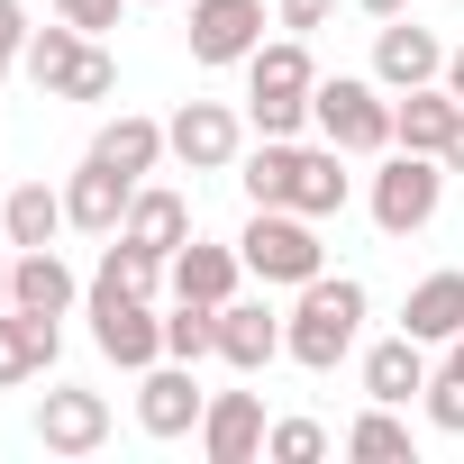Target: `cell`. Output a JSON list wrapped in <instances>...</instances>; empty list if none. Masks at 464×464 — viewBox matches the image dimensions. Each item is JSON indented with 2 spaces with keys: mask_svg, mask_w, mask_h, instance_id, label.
I'll return each mask as SVG.
<instances>
[{
  "mask_svg": "<svg viewBox=\"0 0 464 464\" xmlns=\"http://www.w3.org/2000/svg\"><path fill=\"white\" fill-rule=\"evenodd\" d=\"M364 283L355 274H319V283H301V301L283 310V355L301 364V373H337L355 346H364Z\"/></svg>",
  "mask_w": 464,
  "mask_h": 464,
  "instance_id": "6da1fadb",
  "label": "cell"
},
{
  "mask_svg": "<svg viewBox=\"0 0 464 464\" xmlns=\"http://www.w3.org/2000/svg\"><path fill=\"white\" fill-rule=\"evenodd\" d=\"M310 92H319V64H310V37H265L246 55V128L256 137H301L310 128Z\"/></svg>",
  "mask_w": 464,
  "mask_h": 464,
  "instance_id": "7a4b0ae2",
  "label": "cell"
},
{
  "mask_svg": "<svg viewBox=\"0 0 464 464\" xmlns=\"http://www.w3.org/2000/svg\"><path fill=\"white\" fill-rule=\"evenodd\" d=\"M237 256H246V274H256L265 292H301V283L328 274L319 218H301V209H256V218L237 227Z\"/></svg>",
  "mask_w": 464,
  "mask_h": 464,
  "instance_id": "3957f363",
  "label": "cell"
},
{
  "mask_svg": "<svg viewBox=\"0 0 464 464\" xmlns=\"http://www.w3.org/2000/svg\"><path fill=\"white\" fill-rule=\"evenodd\" d=\"M310 128L346 155H392V92L373 73H319L310 92Z\"/></svg>",
  "mask_w": 464,
  "mask_h": 464,
  "instance_id": "277c9868",
  "label": "cell"
},
{
  "mask_svg": "<svg viewBox=\"0 0 464 464\" xmlns=\"http://www.w3.org/2000/svg\"><path fill=\"white\" fill-rule=\"evenodd\" d=\"M364 209H373L382 237H419V227L446 209V155H410V146H392V155L373 164Z\"/></svg>",
  "mask_w": 464,
  "mask_h": 464,
  "instance_id": "5b68a950",
  "label": "cell"
},
{
  "mask_svg": "<svg viewBox=\"0 0 464 464\" xmlns=\"http://www.w3.org/2000/svg\"><path fill=\"white\" fill-rule=\"evenodd\" d=\"M82 310H92V346L119 364V373H146V364H164V319H155V301L146 292H119V283H82Z\"/></svg>",
  "mask_w": 464,
  "mask_h": 464,
  "instance_id": "8992f818",
  "label": "cell"
},
{
  "mask_svg": "<svg viewBox=\"0 0 464 464\" xmlns=\"http://www.w3.org/2000/svg\"><path fill=\"white\" fill-rule=\"evenodd\" d=\"M164 146H173V164H191V173H237L246 119L227 110V101H182V110L164 119Z\"/></svg>",
  "mask_w": 464,
  "mask_h": 464,
  "instance_id": "52a82bcc",
  "label": "cell"
},
{
  "mask_svg": "<svg viewBox=\"0 0 464 464\" xmlns=\"http://www.w3.org/2000/svg\"><path fill=\"white\" fill-rule=\"evenodd\" d=\"M200 410H209V392H200V364H182V355H164V364H146L137 373V428L146 437H200Z\"/></svg>",
  "mask_w": 464,
  "mask_h": 464,
  "instance_id": "ba28073f",
  "label": "cell"
},
{
  "mask_svg": "<svg viewBox=\"0 0 464 464\" xmlns=\"http://www.w3.org/2000/svg\"><path fill=\"white\" fill-rule=\"evenodd\" d=\"M191 64H246L256 46H265V0H191Z\"/></svg>",
  "mask_w": 464,
  "mask_h": 464,
  "instance_id": "9c48e42d",
  "label": "cell"
},
{
  "mask_svg": "<svg viewBox=\"0 0 464 464\" xmlns=\"http://www.w3.org/2000/svg\"><path fill=\"white\" fill-rule=\"evenodd\" d=\"M28 428H37V446H46V455H101V446H110V401H101V392H82V382H55V392L37 401V419H28Z\"/></svg>",
  "mask_w": 464,
  "mask_h": 464,
  "instance_id": "30bf717a",
  "label": "cell"
},
{
  "mask_svg": "<svg viewBox=\"0 0 464 464\" xmlns=\"http://www.w3.org/2000/svg\"><path fill=\"white\" fill-rule=\"evenodd\" d=\"M373 82H382V92L446 82V46H437V28H419V19H382V28H373Z\"/></svg>",
  "mask_w": 464,
  "mask_h": 464,
  "instance_id": "8fae6325",
  "label": "cell"
},
{
  "mask_svg": "<svg viewBox=\"0 0 464 464\" xmlns=\"http://www.w3.org/2000/svg\"><path fill=\"white\" fill-rule=\"evenodd\" d=\"M265 392H209V410H200V455L209 464H256L265 455Z\"/></svg>",
  "mask_w": 464,
  "mask_h": 464,
  "instance_id": "7c38bea8",
  "label": "cell"
},
{
  "mask_svg": "<svg viewBox=\"0 0 464 464\" xmlns=\"http://www.w3.org/2000/svg\"><path fill=\"white\" fill-rule=\"evenodd\" d=\"M218 364H227V373L283 364V310H274V301H218Z\"/></svg>",
  "mask_w": 464,
  "mask_h": 464,
  "instance_id": "4fadbf2b",
  "label": "cell"
},
{
  "mask_svg": "<svg viewBox=\"0 0 464 464\" xmlns=\"http://www.w3.org/2000/svg\"><path fill=\"white\" fill-rule=\"evenodd\" d=\"M128 200H137V182H128V173H110V164H92V155L64 173V218H73V237H119Z\"/></svg>",
  "mask_w": 464,
  "mask_h": 464,
  "instance_id": "5bb4252c",
  "label": "cell"
},
{
  "mask_svg": "<svg viewBox=\"0 0 464 464\" xmlns=\"http://www.w3.org/2000/svg\"><path fill=\"white\" fill-rule=\"evenodd\" d=\"M119 237H137L146 256H182L191 246V200L173 191V182H137V200H128V218H119Z\"/></svg>",
  "mask_w": 464,
  "mask_h": 464,
  "instance_id": "9a60e30c",
  "label": "cell"
},
{
  "mask_svg": "<svg viewBox=\"0 0 464 464\" xmlns=\"http://www.w3.org/2000/svg\"><path fill=\"white\" fill-rule=\"evenodd\" d=\"M455 119H464V101H455L446 82H419V92H392V146H410V155H446Z\"/></svg>",
  "mask_w": 464,
  "mask_h": 464,
  "instance_id": "2e32d148",
  "label": "cell"
},
{
  "mask_svg": "<svg viewBox=\"0 0 464 464\" xmlns=\"http://www.w3.org/2000/svg\"><path fill=\"white\" fill-rule=\"evenodd\" d=\"M73 301H82V283H73V265H64L55 246H19V256H10V310L64 319Z\"/></svg>",
  "mask_w": 464,
  "mask_h": 464,
  "instance_id": "e0dca14e",
  "label": "cell"
},
{
  "mask_svg": "<svg viewBox=\"0 0 464 464\" xmlns=\"http://www.w3.org/2000/svg\"><path fill=\"white\" fill-rule=\"evenodd\" d=\"M428 373H437V364H428V346H419L410 328L364 346V401H392V410H410V401L428 392Z\"/></svg>",
  "mask_w": 464,
  "mask_h": 464,
  "instance_id": "ac0fdd59",
  "label": "cell"
},
{
  "mask_svg": "<svg viewBox=\"0 0 464 464\" xmlns=\"http://www.w3.org/2000/svg\"><path fill=\"white\" fill-rule=\"evenodd\" d=\"M164 155H173V146H164V119H146V110H119V119H101V137H92V164H110V173H128V182H146Z\"/></svg>",
  "mask_w": 464,
  "mask_h": 464,
  "instance_id": "d6986e66",
  "label": "cell"
},
{
  "mask_svg": "<svg viewBox=\"0 0 464 464\" xmlns=\"http://www.w3.org/2000/svg\"><path fill=\"white\" fill-rule=\"evenodd\" d=\"M401 328H410L419 346H455V337H464V274H455V265H446V274H419L410 301H401Z\"/></svg>",
  "mask_w": 464,
  "mask_h": 464,
  "instance_id": "ffe728a7",
  "label": "cell"
},
{
  "mask_svg": "<svg viewBox=\"0 0 464 464\" xmlns=\"http://www.w3.org/2000/svg\"><path fill=\"white\" fill-rule=\"evenodd\" d=\"M55 346H64L55 319H37V310H0V392H19V382L55 373Z\"/></svg>",
  "mask_w": 464,
  "mask_h": 464,
  "instance_id": "44dd1931",
  "label": "cell"
},
{
  "mask_svg": "<svg viewBox=\"0 0 464 464\" xmlns=\"http://www.w3.org/2000/svg\"><path fill=\"white\" fill-rule=\"evenodd\" d=\"M164 274H173V301H237L246 256H237V246H218V237H191Z\"/></svg>",
  "mask_w": 464,
  "mask_h": 464,
  "instance_id": "7402d4cb",
  "label": "cell"
},
{
  "mask_svg": "<svg viewBox=\"0 0 464 464\" xmlns=\"http://www.w3.org/2000/svg\"><path fill=\"white\" fill-rule=\"evenodd\" d=\"M64 227H73V218H64V182L37 173V182H19V191H0V237H10V246H55Z\"/></svg>",
  "mask_w": 464,
  "mask_h": 464,
  "instance_id": "603a6c76",
  "label": "cell"
},
{
  "mask_svg": "<svg viewBox=\"0 0 464 464\" xmlns=\"http://www.w3.org/2000/svg\"><path fill=\"white\" fill-rule=\"evenodd\" d=\"M92 46H101V37H82V28H73V19H55V28H37V37H28V46H19V73H28V82H37V92H46V101H64V92H73V73H82V55H92Z\"/></svg>",
  "mask_w": 464,
  "mask_h": 464,
  "instance_id": "cb8c5ba5",
  "label": "cell"
},
{
  "mask_svg": "<svg viewBox=\"0 0 464 464\" xmlns=\"http://www.w3.org/2000/svg\"><path fill=\"white\" fill-rule=\"evenodd\" d=\"M346 164H355V155H346V146H328V137H319V146H301L292 209H301V218H337V209L355 200V173H346Z\"/></svg>",
  "mask_w": 464,
  "mask_h": 464,
  "instance_id": "d4e9b609",
  "label": "cell"
},
{
  "mask_svg": "<svg viewBox=\"0 0 464 464\" xmlns=\"http://www.w3.org/2000/svg\"><path fill=\"white\" fill-rule=\"evenodd\" d=\"M237 182H246V209H292V182H301V137H265L237 155Z\"/></svg>",
  "mask_w": 464,
  "mask_h": 464,
  "instance_id": "484cf974",
  "label": "cell"
},
{
  "mask_svg": "<svg viewBox=\"0 0 464 464\" xmlns=\"http://www.w3.org/2000/svg\"><path fill=\"white\" fill-rule=\"evenodd\" d=\"M337 446H346V455H364V464H410V419H401L392 401H373V410H364Z\"/></svg>",
  "mask_w": 464,
  "mask_h": 464,
  "instance_id": "4316f807",
  "label": "cell"
},
{
  "mask_svg": "<svg viewBox=\"0 0 464 464\" xmlns=\"http://www.w3.org/2000/svg\"><path fill=\"white\" fill-rule=\"evenodd\" d=\"M164 355L209 364V355H218V301H173V310H164Z\"/></svg>",
  "mask_w": 464,
  "mask_h": 464,
  "instance_id": "83f0119b",
  "label": "cell"
},
{
  "mask_svg": "<svg viewBox=\"0 0 464 464\" xmlns=\"http://www.w3.org/2000/svg\"><path fill=\"white\" fill-rule=\"evenodd\" d=\"M265 455H274V464H319V455H328V428H319V419H274V428H265Z\"/></svg>",
  "mask_w": 464,
  "mask_h": 464,
  "instance_id": "f1b7e54d",
  "label": "cell"
},
{
  "mask_svg": "<svg viewBox=\"0 0 464 464\" xmlns=\"http://www.w3.org/2000/svg\"><path fill=\"white\" fill-rule=\"evenodd\" d=\"M419 401H428V428H437V437H464V373H455V364H437Z\"/></svg>",
  "mask_w": 464,
  "mask_h": 464,
  "instance_id": "f546056e",
  "label": "cell"
},
{
  "mask_svg": "<svg viewBox=\"0 0 464 464\" xmlns=\"http://www.w3.org/2000/svg\"><path fill=\"white\" fill-rule=\"evenodd\" d=\"M119 10H128V0H55V19H73L82 37H110V28H119Z\"/></svg>",
  "mask_w": 464,
  "mask_h": 464,
  "instance_id": "4dcf8cb0",
  "label": "cell"
},
{
  "mask_svg": "<svg viewBox=\"0 0 464 464\" xmlns=\"http://www.w3.org/2000/svg\"><path fill=\"white\" fill-rule=\"evenodd\" d=\"M328 10H337V0H274V28L310 37V28H328Z\"/></svg>",
  "mask_w": 464,
  "mask_h": 464,
  "instance_id": "1f68e13d",
  "label": "cell"
},
{
  "mask_svg": "<svg viewBox=\"0 0 464 464\" xmlns=\"http://www.w3.org/2000/svg\"><path fill=\"white\" fill-rule=\"evenodd\" d=\"M28 37H37V28H28V0H0V46H10V55H19Z\"/></svg>",
  "mask_w": 464,
  "mask_h": 464,
  "instance_id": "d6a6232c",
  "label": "cell"
},
{
  "mask_svg": "<svg viewBox=\"0 0 464 464\" xmlns=\"http://www.w3.org/2000/svg\"><path fill=\"white\" fill-rule=\"evenodd\" d=\"M355 10H364V19L382 28V19H410V10H419V0H355Z\"/></svg>",
  "mask_w": 464,
  "mask_h": 464,
  "instance_id": "836d02e7",
  "label": "cell"
},
{
  "mask_svg": "<svg viewBox=\"0 0 464 464\" xmlns=\"http://www.w3.org/2000/svg\"><path fill=\"white\" fill-rule=\"evenodd\" d=\"M446 92L464 101V46H446Z\"/></svg>",
  "mask_w": 464,
  "mask_h": 464,
  "instance_id": "e575fe53",
  "label": "cell"
},
{
  "mask_svg": "<svg viewBox=\"0 0 464 464\" xmlns=\"http://www.w3.org/2000/svg\"><path fill=\"white\" fill-rule=\"evenodd\" d=\"M446 173H464V119H455V137H446Z\"/></svg>",
  "mask_w": 464,
  "mask_h": 464,
  "instance_id": "d590c367",
  "label": "cell"
},
{
  "mask_svg": "<svg viewBox=\"0 0 464 464\" xmlns=\"http://www.w3.org/2000/svg\"><path fill=\"white\" fill-rule=\"evenodd\" d=\"M0 310H10V256H0Z\"/></svg>",
  "mask_w": 464,
  "mask_h": 464,
  "instance_id": "8d00e7d4",
  "label": "cell"
},
{
  "mask_svg": "<svg viewBox=\"0 0 464 464\" xmlns=\"http://www.w3.org/2000/svg\"><path fill=\"white\" fill-rule=\"evenodd\" d=\"M446 364H455V373H464V337H455V346H446Z\"/></svg>",
  "mask_w": 464,
  "mask_h": 464,
  "instance_id": "74e56055",
  "label": "cell"
},
{
  "mask_svg": "<svg viewBox=\"0 0 464 464\" xmlns=\"http://www.w3.org/2000/svg\"><path fill=\"white\" fill-rule=\"evenodd\" d=\"M10 64H19V55H10V46H0V82H10Z\"/></svg>",
  "mask_w": 464,
  "mask_h": 464,
  "instance_id": "f35d334b",
  "label": "cell"
}]
</instances>
